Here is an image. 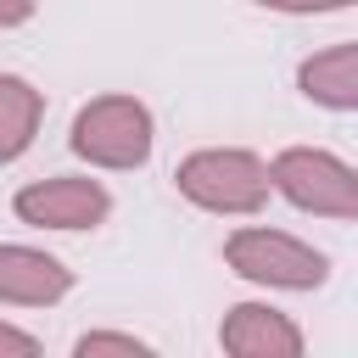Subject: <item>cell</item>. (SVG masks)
I'll list each match as a JSON object with an SVG mask.
<instances>
[{"label": "cell", "mask_w": 358, "mask_h": 358, "mask_svg": "<svg viewBox=\"0 0 358 358\" xmlns=\"http://www.w3.org/2000/svg\"><path fill=\"white\" fill-rule=\"evenodd\" d=\"M173 179L207 213H257L268 201V168L252 151H196L179 162Z\"/></svg>", "instance_id": "6da1fadb"}, {"label": "cell", "mask_w": 358, "mask_h": 358, "mask_svg": "<svg viewBox=\"0 0 358 358\" xmlns=\"http://www.w3.org/2000/svg\"><path fill=\"white\" fill-rule=\"evenodd\" d=\"M73 151L101 168H140L151 157V112L129 95H101L73 117Z\"/></svg>", "instance_id": "7a4b0ae2"}, {"label": "cell", "mask_w": 358, "mask_h": 358, "mask_svg": "<svg viewBox=\"0 0 358 358\" xmlns=\"http://www.w3.org/2000/svg\"><path fill=\"white\" fill-rule=\"evenodd\" d=\"M268 185L280 196H291L296 207L308 213H324V218H352L358 213V179L341 157L330 151H280L274 168H268Z\"/></svg>", "instance_id": "3957f363"}, {"label": "cell", "mask_w": 358, "mask_h": 358, "mask_svg": "<svg viewBox=\"0 0 358 358\" xmlns=\"http://www.w3.org/2000/svg\"><path fill=\"white\" fill-rule=\"evenodd\" d=\"M229 268L257 280V285H285V291H308L324 280V257L280 229H235L229 246H224Z\"/></svg>", "instance_id": "277c9868"}, {"label": "cell", "mask_w": 358, "mask_h": 358, "mask_svg": "<svg viewBox=\"0 0 358 358\" xmlns=\"http://www.w3.org/2000/svg\"><path fill=\"white\" fill-rule=\"evenodd\" d=\"M106 190L95 179H45L17 190V218L39 224V229H90L106 218Z\"/></svg>", "instance_id": "5b68a950"}, {"label": "cell", "mask_w": 358, "mask_h": 358, "mask_svg": "<svg viewBox=\"0 0 358 358\" xmlns=\"http://www.w3.org/2000/svg\"><path fill=\"white\" fill-rule=\"evenodd\" d=\"M218 341H224V352H235V358H296V352H302V330H296L285 313L257 308V302H241V308L224 319Z\"/></svg>", "instance_id": "8992f818"}, {"label": "cell", "mask_w": 358, "mask_h": 358, "mask_svg": "<svg viewBox=\"0 0 358 358\" xmlns=\"http://www.w3.org/2000/svg\"><path fill=\"white\" fill-rule=\"evenodd\" d=\"M73 274L34 252V246H0V302H22V308H45L56 296H67Z\"/></svg>", "instance_id": "52a82bcc"}, {"label": "cell", "mask_w": 358, "mask_h": 358, "mask_svg": "<svg viewBox=\"0 0 358 358\" xmlns=\"http://www.w3.org/2000/svg\"><path fill=\"white\" fill-rule=\"evenodd\" d=\"M302 90L336 112L358 106V45H336V50H319L302 62Z\"/></svg>", "instance_id": "ba28073f"}, {"label": "cell", "mask_w": 358, "mask_h": 358, "mask_svg": "<svg viewBox=\"0 0 358 358\" xmlns=\"http://www.w3.org/2000/svg\"><path fill=\"white\" fill-rule=\"evenodd\" d=\"M39 117H45L39 90H34V84H22V78H11V73H0V162L22 157V151L34 145Z\"/></svg>", "instance_id": "9c48e42d"}, {"label": "cell", "mask_w": 358, "mask_h": 358, "mask_svg": "<svg viewBox=\"0 0 358 358\" xmlns=\"http://www.w3.org/2000/svg\"><path fill=\"white\" fill-rule=\"evenodd\" d=\"M95 352H145V341H134V336H84L78 341V358H95Z\"/></svg>", "instance_id": "30bf717a"}, {"label": "cell", "mask_w": 358, "mask_h": 358, "mask_svg": "<svg viewBox=\"0 0 358 358\" xmlns=\"http://www.w3.org/2000/svg\"><path fill=\"white\" fill-rule=\"evenodd\" d=\"M0 352H17V358H34V352H39V341H34V336H22V330H11V324H0Z\"/></svg>", "instance_id": "8fae6325"}, {"label": "cell", "mask_w": 358, "mask_h": 358, "mask_svg": "<svg viewBox=\"0 0 358 358\" xmlns=\"http://www.w3.org/2000/svg\"><path fill=\"white\" fill-rule=\"evenodd\" d=\"M257 6H274V11H336L347 0H257Z\"/></svg>", "instance_id": "7c38bea8"}, {"label": "cell", "mask_w": 358, "mask_h": 358, "mask_svg": "<svg viewBox=\"0 0 358 358\" xmlns=\"http://www.w3.org/2000/svg\"><path fill=\"white\" fill-rule=\"evenodd\" d=\"M34 17V0H0V28H17Z\"/></svg>", "instance_id": "4fadbf2b"}]
</instances>
